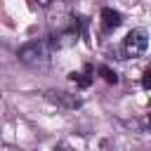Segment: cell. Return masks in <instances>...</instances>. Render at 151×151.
I'll use <instances>...</instances> for the list:
<instances>
[{
    "mask_svg": "<svg viewBox=\"0 0 151 151\" xmlns=\"http://www.w3.org/2000/svg\"><path fill=\"white\" fill-rule=\"evenodd\" d=\"M17 57H19V61H24L28 66H45L52 57V40H47V38L31 40L17 50Z\"/></svg>",
    "mask_w": 151,
    "mask_h": 151,
    "instance_id": "cell-1",
    "label": "cell"
},
{
    "mask_svg": "<svg viewBox=\"0 0 151 151\" xmlns=\"http://www.w3.org/2000/svg\"><path fill=\"white\" fill-rule=\"evenodd\" d=\"M146 47H149V33H146V28H132L125 35V40H123V50H125L127 57H142L146 52Z\"/></svg>",
    "mask_w": 151,
    "mask_h": 151,
    "instance_id": "cell-2",
    "label": "cell"
},
{
    "mask_svg": "<svg viewBox=\"0 0 151 151\" xmlns=\"http://www.w3.org/2000/svg\"><path fill=\"white\" fill-rule=\"evenodd\" d=\"M120 21H123L120 12H116V9H111V7H104V9H101V26H104V31H113V28H118Z\"/></svg>",
    "mask_w": 151,
    "mask_h": 151,
    "instance_id": "cell-3",
    "label": "cell"
},
{
    "mask_svg": "<svg viewBox=\"0 0 151 151\" xmlns=\"http://www.w3.org/2000/svg\"><path fill=\"white\" fill-rule=\"evenodd\" d=\"M57 97H52L54 101H59V104H64V106H68V109H76L80 101L78 99H71V97H66V92H54Z\"/></svg>",
    "mask_w": 151,
    "mask_h": 151,
    "instance_id": "cell-4",
    "label": "cell"
},
{
    "mask_svg": "<svg viewBox=\"0 0 151 151\" xmlns=\"http://www.w3.org/2000/svg\"><path fill=\"white\" fill-rule=\"evenodd\" d=\"M71 80H73L76 85H80V87H87V85L92 83V78H90L87 73H71Z\"/></svg>",
    "mask_w": 151,
    "mask_h": 151,
    "instance_id": "cell-5",
    "label": "cell"
},
{
    "mask_svg": "<svg viewBox=\"0 0 151 151\" xmlns=\"http://www.w3.org/2000/svg\"><path fill=\"white\" fill-rule=\"evenodd\" d=\"M99 73L104 76V80H106V83H118V76H116V71H111V68L101 66V68H99Z\"/></svg>",
    "mask_w": 151,
    "mask_h": 151,
    "instance_id": "cell-6",
    "label": "cell"
},
{
    "mask_svg": "<svg viewBox=\"0 0 151 151\" xmlns=\"http://www.w3.org/2000/svg\"><path fill=\"white\" fill-rule=\"evenodd\" d=\"M149 76H151V71H144V80H142L144 87H149Z\"/></svg>",
    "mask_w": 151,
    "mask_h": 151,
    "instance_id": "cell-7",
    "label": "cell"
},
{
    "mask_svg": "<svg viewBox=\"0 0 151 151\" xmlns=\"http://www.w3.org/2000/svg\"><path fill=\"white\" fill-rule=\"evenodd\" d=\"M54 151H73V149H66V146H54Z\"/></svg>",
    "mask_w": 151,
    "mask_h": 151,
    "instance_id": "cell-8",
    "label": "cell"
},
{
    "mask_svg": "<svg viewBox=\"0 0 151 151\" xmlns=\"http://www.w3.org/2000/svg\"><path fill=\"white\" fill-rule=\"evenodd\" d=\"M38 5H50V0H35Z\"/></svg>",
    "mask_w": 151,
    "mask_h": 151,
    "instance_id": "cell-9",
    "label": "cell"
}]
</instances>
